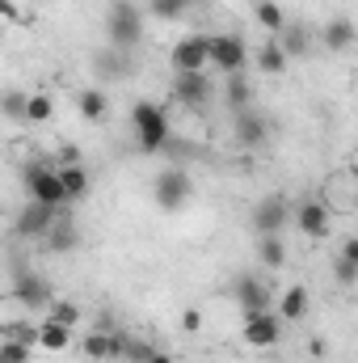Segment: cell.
Instances as JSON below:
<instances>
[{
  "label": "cell",
  "mask_w": 358,
  "mask_h": 363,
  "mask_svg": "<svg viewBox=\"0 0 358 363\" xmlns=\"http://www.w3.org/2000/svg\"><path fill=\"white\" fill-rule=\"evenodd\" d=\"M131 131H135L139 152H165V144L173 140L169 110L156 106V101H135L131 106Z\"/></svg>",
  "instance_id": "1"
},
{
  "label": "cell",
  "mask_w": 358,
  "mask_h": 363,
  "mask_svg": "<svg viewBox=\"0 0 358 363\" xmlns=\"http://www.w3.org/2000/svg\"><path fill=\"white\" fill-rule=\"evenodd\" d=\"M139 38H144V13L131 0H114L105 13V43L131 51V47H139Z\"/></svg>",
  "instance_id": "2"
},
{
  "label": "cell",
  "mask_w": 358,
  "mask_h": 363,
  "mask_svg": "<svg viewBox=\"0 0 358 363\" xmlns=\"http://www.w3.org/2000/svg\"><path fill=\"white\" fill-rule=\"evenodd\" d=\"M25 199L47 203V207H68V190H64L59 169H51V165H42V161L25 165Z\"/></svg>",
  "instance_id": "3"
},
{
  "label": "cell",
  "mask_w": 358,
  "mask_h": 363,
  "mask_svg": "<svg viewBox=\"0 0 358 363\" xmlns=\"http://www.w3.org/2000/svg\"><path fill=\"white\" fill-rule=\"evenodd\" d=\"M169 68L173 72H207L211 68V34H185L169 51Z\"/></svg>",
  "instance_id": "4"
},
{
  "label": "cell",
  "mask_w": 358,
  "mask_h": 363,
  "mask_svg": "<svg viewBox=\"0 0 358 363\" xmlns=\"http://www.w3.org/2000/svg\"><path fill=\"white\" fill-rule=\"evenodd\" d=\"M190 194H194V182H190L185 169H165V174H156L152 199H156L161 211H181V207L190 203Z\"/></svg>",
  "instance_id": "5"
},
{
  "label": "cell",
  "mask_w": 358,
  "mask_h": 363,
  "mask_svg": "<svg viewBox=\"0 0 358 363\" xmlns=\"http://www.w3.org/2000/svg\"><path fill=\"white\" fill-rule=\"evenodd\" d=\"M249 64V47L236 34H211V68H219L224 77H241Z\"/></svg>",
  "instance_id": "6"
},
{
  "label": "cell",
  "mask_w": 358,
  "mask_h": 363,
  "mask_svg": "<svg viewBox=\"0 0 358 363\" xmlns=\"http://www.w3.org/2000/svg\"><path fill=\"white\" fill-rule=\"evenodd\" d=\"M59 211H64V207H47V203L25 199V207H21V216H17V233H21L25 241H47V233L55 228Z\"/></svg>",
  "instance_id": "7"
},
{
  "label": "cell",
  "mask_w": 358,
  "mask_h": 363,
  "mask_svg": "<svg viewBox=\"0 0 358 363\" xmlns=\"http://www.w3.org/2000/svg\"><path fill=\"white\" fill-rule=\"evenodd\" d=\"M13 296H17V304H21L25 313H51V304H55V296H51V283H47L42 274H34V271L17 274V283H13Z\"/></svg>",
  "instance_id": "8"
},
{
  "label": "cell",
  "mask_w": 358,
  "mask_h": 363,
  "mask_svg": "<svg viewBox=\"0 0 358 363\" xmlns=\"http://www.w3.org/2000/svg\"><path fill=\"white\" fill-rule=\"evenodd\" d=\"M295 220V211H291V203L287 199H278V194H270L262 199L258 207H253V228H258V237H282V228Z\"/></svg>",
  "instance_id": "9"
},
{
  "label": "cell",
  "mask_w": 358,
  "mask_h": 363,
  "mask_svg": "<svg viewBox=\"0 0 358 363\" xmlns=\"http://www.w3.org/2000/svg\"><path fill=\"white\" fill-rule=\"evenodd\" d=\"M173 97L185 110H207L215 97V85L207 81V72H173Z\"/></svg>",
  "instance_id": "10"
},
{
  "label": "cell",
  "mask_w": 358,
  "mask_h": 363,
  "mask_svg": "<svg viewBox=\"0 0 358 363\" xmlns=\"http://www.w3.org/2000/svg\"><path fill=\"white\" fill-rule=\"evenodd\" d=\"M241 338H245L249 347H258V351L278 347V338H282V317H278V313H245Z\"/></svg>",
  "instance_id": "11"
},
{
  "label": "cell",
  "mask_w": 358,
  "mask_h": 363,
  "mask_svg": "<svg viewBox=\"0 0 358 363\" xmlns=\"http://www.w3.org/2000/svg\"><path fill=\"white\" fill-rule=\"evenodd\" d=\"M232 140H236L241 148H262L270 140L266 114H258L253 106H249V110H236V114H232Z\"/></svg>",
  "instance_id": "12"
},
{
  "label": "cell",
  "mask_w": 358,
  "mask_h": 363,
  "mask_svg": "<svg viewBox=\"0 0 358 363\" xmlns=\"http://www.w3.org/2000/svg\"><path fill=\"white\" fill-rule=\"evenodd\" d=\"M81 355L89 363H114L127 355V338L114 334V330H93L89 338L81 342Z\"/></svg>",
  "instance_id": "13"
},
{
  "label": "cell",
  "mask_w": 358,
  "mask_h": 363,
  "mask_svg": "<svg viewBox=\"0 0 358 363\" xmlns=\"http://www.w3.org/2000/svg\"><path fill=\"white\" fill-rule=\"evenodd\" d=\"M232 300L241 304V313H270V283H262L258 274H236Z\"/></svg>",
  "instance_id": "14"
},
{
  "label": "cell",
  "mask_w": 358,
  "mask_h": 363,
  "mask_svg": "<svg viewBox=\"0 0 358 363\" xmlns=\"http://www.w3.org/2000/svg\"><path fill=\"white\" fill-rule=\"evenodd\" d=\"M295 228H299L304 237H312V241L329 237V207L316 203V199H304V203L295 207Z\"/></svg>",
  "instance_id": "15"
},
{
  "label": "cell",
  "mask_w": 358,
  "mask_h": 363,
  "mask_svg": "<svg viewBox=\"0 0 358 363\" xmlns=\"http://www.w3.org/2000/svg\"><path fill=\"white\" fill-rule=\"evenodd\" d=\"M93 72H97L101 81H122V77L131 72V51H122V47H101V51L93 55Z\"/></svg>",
  "instance_id": "16"
},
{
  "label": "cell",
  "mask_w": 358,
  "mask_h": 363,
  "mask_svg": "<svg viewBox=\"0 0 358 363\" xmlns=\"http://www.w3.org/2000/svg\"><path fill=\"white\" fill-rule=\"evenodd\" d=\"M76 241H81L76 220H72V211L64 207V211H59V220H55V228L47 233V241H42V245H47L51 254H68V250H76Z\"/></svg>",
  "instance_id": "17"
},
{
  "label": "cell",
  "mask_w": 358,
  "mask_h": 363,
  "mask_svg": "<svg viewBox=\"0 0 358 363\" xmlns=\"http://www.w3.org/2000/svg\"><path fill=\"white\" fill-rule=\"evenodd\" d=\"M325 47L329 51H354V43H358V26L350 21V17H333L329 26H325Z\"/></svg>",
  "instance_id": "18"
},
{
  "label": "cell",
  "mask_w": 358,
  "mask_h": 363,
  "mask_svg": "<svg viewBox=\"0 0 358 363\" xmlns=\"http://www.w3.org/2000/svg\"><path fill=\"white\" fill-rule=\"evenodd\" d=\"M253 17H258V26H262V30H266L270 38H278V34H282V30H287V26H291V21H287V13H282V4H278V0H258V4H253Z\"/></svg>",
  "instance_id": "19"
},
{
  "label": "cell",
  "mask_w": 358,
  "mask_h": 363,
  "mask_svg": "<svg viewBox=\"0 0 358 363\" xmlns=\"http://www.w3.org/2000/svg\"><path fill=\"white\" fill-rule=\"evenodd\" d=\"M308 308H312V296H308V287H304V283H295V287L282 296L278 317H282V321H304V317H308Z\"/></svg>",
  "instance_id": "20"
},
{
  "label": "cell",
  "mask_w": 358,
  "mask_h": 363,
  "mask_svg": "<svg viewBox=\"0 0 358 363\" xmlns=\"http://www.w3.org/2000/svg\"><path fill=\"white\" fill-rule=\"evenodd\" d=\"M68 342H72V330L68 325H59L51 317L38 321V351H68Z\"/></svg>",
  "instance_id": "21"
},
{
  "label": "cell",
  "mask_w": 358,
  "mask_h": 363,
  "mask_svg": "<svg viewBox=\"0 0 358 363\" xmlns=\"http://www.w3.org/2000/svg\"><path fill=\"white\" fill-rule=\"evenodd\" d=\"M55 169H59V178H64L68 203H76V199H85V194H89L93 178H89V169H85V165H55Z\"/></svg>",
  "instance_id": "22"
},
{
  "label": "cell",
  "mask_w": 358,
  "mask_h": 363,
  "mask_svg": "<svg viewBox=\"0 0 358 363\" xmlns=\"http://www.w3.org/2000/svg\"><path fill=\"white\" fill-rule=\"evenodd\" d=\"M76 110H81V118H85V123H101V118L110 114V97H105L101 89H81Z\"/></svg>",
  "instance_id": "23"
},
{
  "label": "cell",
  "mask_w": 358,
  "mask_h": 363,
  "mask_svg": "<svg viewBox=\"0 0 358 363\" xmlns=\"http://www.w3.org/2000/svg\"><path fill=\"white\" fill-rule=\"evenodd\" d=\"M287 64H291V55L282 51V43H278V38H270L266 47L258 51V68H262L266 77H282V72H287Z\"/></svg>",
  "instance_id": "24"
},
{
  "label": "cell",
  "mask_w": 358,
  "mask_h": 363,
  "mask_svg": "<svg viewBox=\"0 0 358 363\" xmlns=\"http://www.w3.org/2000/svg\"><path fill=\"white\" fill-rule=\"evenodd\" d=\"M278 43H282V51L295 60V55H308L312 51V30L308 26H287L282 34H278Z\"/></svg>",
  "instance_id": "25"
},
{
  "label": "cell",
  "mask_w": 358,
  "mask_h": 363,
  "mask_svg": "<svg viewBox=\"0 0 358 363\" xmlns=\"http://www.w3.org/2000/svg\"><path fill=\"white\" fill-rule=\"evenodd\" d=\"M258 258H262L266 271H278V267L287 262V245H282V237H262V241H258Z\"/></svg>",
  "instance_id": "26"
},
{
  "label": "cell",
  "mask_w": 358,
  "mask_h": 363,
  "mask_svg": "<svg viewBox=\"0 0 358 363\" xmlns=\"http://www.w3.org/2000/svg\"><path fill=\"white\" fill-rule=\"evenodd\" d=\"M224 97H228V106H232V114H236V110H249L253 89H249V81H245V77H228V89H224Z\"/></svg>",
  "instance_id": "27"
},
{
  "label": "cell",
  "mask_w": 358,
  "mask_h": 363,
  "mask_svg": "<svg viewBox=\"0 0 358 363\" xmlns=\"http://www.w3.org/2000/svg\"><path fill=\"white\" fill-rule=\"evenodd\" d=\"M148 13L161 21H181L190 13V0H148Z\"/></svg>",
  "instance_id": "28"
},
{
  "label": "cell",
  "mask_w": 358,
  "mask_h": 363,
  "mask_svg": "<svg viewBox=\"0 0 358 363\" xmlns=\"http://www.w3.org/2000/svg\"><path fill=\"white\" fill-rule=\"evenodd\" d=\"M30 359H34V342H21V338L0 342V363H30Z\"/></svg>",
  "instance_id": "29"
},
{
  "label": "cell",
  "mask_w": 358,
  "mask_h": 363,
  "mask_svg": "<svg viewBox=\"0 0 358 363\" xmlns=\"http://www.w3.org/2000/svg\"><path fill=\"white\" fill-rule=\"evenodd\" d=\"M55 114V101L47 97V93H30V114H25V123H47Z\"/></svg>",
  "instance_id": "30"
},
{
  "label": "cell",
  "mask_w": 358,
  "mask_h": 363,
  "mask_svg": "<svg viewBox=\"0 0 358 363\" xmlns=\"http://www.w3.org/2000/svg\"><path fill=\"white\" fill-rule=\"evenodd\" d=\"M47 317H51V321H59V325H68V330H72V325H76V321H81V304H72V300H55V304H51V313H47Z\"/></svg>",
  "instance_id": "31"
},
{
  "label": "cell",
  "mask_w": 358,
  "mask_h": 363,
  "mask_svg": "<svg viewBox=\"0 0 358 363\" xmlns=\"http://www.w3.org/2000/svg\"><path fill=\"white\" fill-rule=\"evenodd\" d=\"M4 114L17 123V118H25L30 114V93H17V89H8L4 93Z\"/></svg>",
  "instance_id": "32"
},
{
  "label": "cell",
  "mask_w": 358,
  "mask_h": 363,
  "mask_svg": "<svg viewBox=\"0 0 358 363\" xmlns=\"http://www.w3.org/2000/svg\"><path fill=\"white\" fill-rule=\"evenodd\" d=\"M152 355H156V347L148 338H127V355H122L127 363H148Z\"/></svg>",
  "instance_id": "33"
},
{
  "label": "cell",
  "mask_w": 358,
  "mask_h": 363,
  "mask_svg": "<svg viewBox=\"0 0 358 363\" xmlns=\"http://www.w3.org/2000/svg\"><path fill=\"white\" fill-rule=\"evenodd\" d=\"M333 279H337L342 287H354L358 283V267L354 262H346V258H333Z\"/></svg>",
  "instance_id": "34"
},
{
  "label": "cell",
  "mask_w": 358,
  "mask_h": 363,
  "mask_svg": "<svg viewBox=\"0 0 358 363\" xmlns=\"http://www.w3.org/2000/svg\"><path fill=\"white\" fill-rule=\"evenodd\" d=\"M181 330H185V334H198V330H202V313H198V308H185V313H181Z\"/></svg>",
  "instance_id": "35"
},
{
  "label": "cell",
  "mask_w": 358,
  "mask_h": 363,
  "mask_svg": "<svg viewBox=\"0 0 358 363\" xmlns=\"http://www.w3.org/2000/svg\"><path fill=\"white\" fill-rule=\"evenodd\" d=\"M337 258H346V262H354V267H358V233H354V237H346V241L337 245Z\"/></svg>",
  "instance_id": "36"
},
{
  "label": "cell",
  "mask_w": 358,
  "mask_h": 363,
  "mask_svg": "<svg viewBox=\"0 0 358 363\" xmlns=\"http://www.w3.org/2000/svg\"><path fill=\"white\" fill-rule=\"evenodd\" d=\"M59 165H81V148L76 144H64L59 148Z\"/></svg>",
  "instance_id": "37"
},
{
  "label": "cell",
  "mask_w": 358,
  "mask_h": 363,
  "mask_svg": "<svg viewBox=\"0 0 358 363\" xmlns=\"http://www.w3.org/2000/svg\"><path fill=\"white\" fill-rule=\"evenodd\" d=\"M0 13H4V21H21V9L13 0H0Z\"/></svg>",
  "instance_id": "38"
},
{
  "label": "cell",
  "mask_w": 358,
  "mask_h": 363,
  "mask_svg": "<svg viewBox=\"0 0 358 363\" xmlns=\"http://www.w3.org/2000/svg\"><path fill=\"white\" fill-rule=\"evenodd\" d=\"M148 363H173V355H169V351H156V355H152Z\"/></svg>",
  "instance_id": "39"
},
{
  "label": "cell",
  "mask_w": 358,
  "mask_h": 363,
  "mask_svg": "<svg viewBox=\"0 0 358 363\" xmlns=\"http://www.w3.org/2000/svg\"><path fill=\"white\" fill-rule=\"evenodd\" d=\"M354 161H358V152H354Z\"/></svg>",
  "instance_id": "40"
}]
</instances>
